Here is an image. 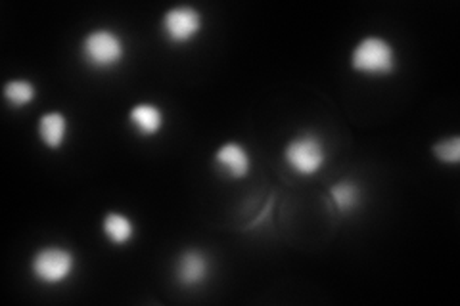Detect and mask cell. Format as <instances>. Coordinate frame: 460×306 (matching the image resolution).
<instances>
[{
	"mask_svg": "<svg viewBox=\"0 0 460 306\" xmlns=\"http://www.w3.org/2000/svg\"><path fill=\"white\" fill-rule=\"evenodd\" d=\"M102 234L106 241L111 243L113 247H125L135 240L137 226L128 214L119 211H110L102 218Z\"/></svg>",
	"mask_w": 460,
	"mask_h": 306,
	"instance_id": "30bf717a",
	"label": "cell"
},
{
	"mask_svg": "<svg viewBox=\"0 0 460 306\" xmlns=\"http://www.w3.org/2000/svg\"><path fill=\"white\" fill-rule=\"evenodd\" d=\"M328 162V150L324 140L314 133L294 136L284 148V163L297 177H314Z\"/></svg>",
	"mask_w": 460,
	"mask_h": 306,
	"instance_id": "277c9868",
	"label": "cell"
},
{
	"mask_svg": "<svg viewBox=\"0 0 460 306\" xmlns=\"http://www.w3.org/2000/svg\"><path fill=\"white\" fill-rule=\"evenodd\" d=\"M431 155H434L441 165H458L460 162V136L453 135L447 138L438 140L431 145Z\"/></svg>",
	"mask_w": 460,
	"mask_h": 306,
	"instance_id": "4fadbf2b",
	"label": "cell"
},
{
	"mask_svg": "<svg viewBox=\"0 0 460 306\" xmlns=\"http://www.w3.org/2000/svg\"><path fill=\"white\" fill-rule=\"evenodd\" d=\"M204 13L190 4L172 6L162 18V33L172 47H186L204 31Z\"/></svg>",
	"mask_w": 460,
	"mask_h": 306,
	"instance_id": "5b68a950",
	"label": "cell"
},
{
	"mask_svg": "<svg viewBox=\"0 0 460 306\" xmlns=\"http://www.w3.org/2000/svg\"><path fill=\"white\" fill-rule=\"evenodd\" d=\"M328 199H330V205H332L338 213L351 214L353 211H357L358 205H361V199H363L361 186H358L355 180H340L330 186Z\"/></svg>",
	"mask_w": 460,
	"mask_h": 306,
	"instance_id": "8fae6325",
	"label": "cell"
},
{
	"mask_svg": "<svg viewBox=\"0 0 460 306\" xmlns=\"http://www.w3.org/2000/svg\"><path fill=\"white\" fill-rule=\"evenodd\" d=\"M77 268V258L74 251L62 245H45L35 251L31 257V270L33 280L42 285H62L67 280L74 278Z\"/></svg>",
	"mask_w": 460,
	"mask_h": 306,
	"instance_id": "3957f363",
	"label": "cell"
},
{
	"mask_svg": "<svg viewBox=\"0 0 460 306\" xmlns=\"http://www.w3.org/2000/svg\"><path fill=\"white\" fill-rule=\"evenodd\" d=\"M128 125L135 130V135L140 138H154L165 127V113L164 109L152 104V101H140L128 109Z\"/></svg>",
	"mask_w": 460,
	"mask_h": 306,
	"instance_id": "ba28073f",
	"label": "cell"
},
{
	"mask_svg": "<svg viewBox=\"0 0 460 306\" xmlns=\"http://www.w3.org/2000/svg\"><path fill=\"white\" fill-rule=\"evenodd\" d=\"M349 64L358 75L384 79L394 75L397 71L399 56L390 40L378 35H370L357 42L355 48L351 50Z\"/></svg>",
	"mask_w": 460,
	"mask_h": 306,
	"instance_id": "6da1fadb",
	"label": "cell"
},
{
	"mask_svg": "<svg viewBox=\"0 0 460 306\" xmlns=\"http://www.w3.org/2000/svg\"><path fill=\"white\" fill-rule=\"evenodd\" d=\"M209 270L211 265L206 253L190 247V249L182 251L175 262V280L186 289L199 287L209 278Z\"/></svg>",
	"mask_w": 460,
	"mask_h": 306,
	"instance_id": "52a82bcc",
	"label": "cell"
},
{
	"mask_svg": "<svg viewBox=\"0 0 460 306\" xmlns=\"http://www.w3.org/2000/svg\"><path fill=\"white\" fill-rule=\"evenodd\" d=\"M213 163L230 180H243L252 172V155L246 145L236 140L219 145L213 155Z\"/></svg>",
	"mask_w": 460,
	"mask_h": 306,
	"instance_id": "8992f818",
	"label": "cell"
},
{
	"mask_svg": "<svg viewBox=\"0 0 460 306\" xmlns=\"http://www.w3.org/2000/svg\"><path fill=\"white\" fill-rule=\"evenodd\" d=\"M37 136L47 150H62L69 136V121L62 111L42 113L37 123Z\"/></svg>",
	"mask_w": 460,
	"mask_h": 306,
	"instance_id": "9c48e42d",
	"label": "cell"
},
{
	"mask_svg": "<svg viewBox=\"0 0 460 306\" xmlns=\"http://www.w3.org/2000/svg\"><path fill=\"white\" fill-rule=\"evenodd\" d=\"M37 84L29 79H12L4 84L3 96L13 109H25L37 100Z\"/></svg>",
	"mask_w": 460,
	"mask_h": 306,
	"instance_id": "7c38bea8",
	"label": "cell"
},
{
	"mask_svg": "<svg viewBox=\"0 0 460 306\" xmlns=\"http://www.w3.org/2000/svg\"><path fill=\"white\" fill-rule=\"evenodd\" d=\"M81 57L94 71H111L125 62V39L110 27H96L83 37Z\"/></svg>",
	"mask_w": 460,
	"mask_h": 306,
	"instance_id": "7a4b0ae2",
	"label": "cell"
}]
</instances>
